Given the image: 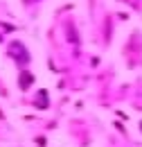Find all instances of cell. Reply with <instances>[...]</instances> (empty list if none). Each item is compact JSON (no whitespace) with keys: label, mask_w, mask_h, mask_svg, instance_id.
Instances as JSON below:
<instances>
[{"label":"cell","mask_w":142,"mask_h":147,"mask_svg":"<svg viewBox=\"0 0 142 147\" xmlns=\"http://www.w3.org/2000/svg\"><path fill=\"white\" fill-rule=\"evenodd\" d=\"M36 2H41V0H23L25 7H32V5H36Z\"/></svg>","instance_id":"obj_1"}]
</instances>
